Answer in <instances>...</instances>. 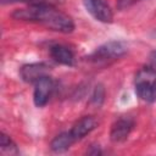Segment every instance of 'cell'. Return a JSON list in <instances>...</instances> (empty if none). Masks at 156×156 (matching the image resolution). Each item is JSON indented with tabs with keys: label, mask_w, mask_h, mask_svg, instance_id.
Returning a JSON list of instances; mask_svg holds the SVG:
<instances>
[{
	"label": "cell",
	"mask_w": 156,
	"mask_h": 156,
	"mask_svg": "<svg viewBox=\"0 0 156 156\" xmlns=\"http://www.w3.org/2000/svg\"><path fill=\"white\" fill-rule=\"evenodd\" d=\"M54 90H55V82L49 76L43 77L38 82H35L34 91H33V101H34L35 106L37 107L45 106L49 102Z\"/></svg>",
	"instance_id": "4"
},
{
	"label": "cell",
	"mask_w": 156,
	"mask_h": 156,
	"mask_svg": "<svg viewBox=\"0 0 156 156\" xmlns=\"http://www.w3.org/2000/svg\"><path fill=\"white\" fill-rule=\"evenodd\" d=\"M12 17L18 21L39 23L50 30L65 34L72 33L74 29V22L71 16L52 5H29L28 7L16 10Z\"/></svg>",
	"instance_id": "1"
},
{
	"label": "cell",
	"mask_w": 156,
	"mask_h": 156,
	"mask_svg": "<svg viewBox=\"0 0 156 156\" xmlns=\"http://www.w3.org/2000/svg\"><path fill=\"white\" fill-rule=\"evenodd\" d=\"M105 100V88L102 84L95 85L91 96H90V104H93L95 107H100Z\"/></svg>",
	"instance_id": "12"
},
{
	"label": "cell",
	"mask_w": 156,
	"mask_h": 156,
	"mask_svg": "<svg viewBox=\"0 0 156 156\" xmlns=\"http://www.w3.org/2000/svg\"><path fill=\"white\" fill-rule=\"evenodd\" d=\"M51 57L60 65L63 66H73L74 65V54L73 51L62 44H55L50 48Z\"/></svg>",
	"instance_id": "9"
},
{
	"label": "cell",
	"mask_w": 156,
	"mask_h": 156,
	"mask_svg": "<svg viewBox=\"0 0 156 156\" xmlns=\"http://www.w3.org/2000/svg\"><path fill=\"white\" fill-rule=\"evenodd\" d=\"M101 152H102V151L100 150L99 145H91L90 149L87 151V154H89V155H100Z\"/></svg>",
	"instance_id": "15"
},
{
	"label": "cell",
	"mask_w": 156,
	"mask_h": 156,
	"mask_svg": "<svg viewBox=\"0 0 156 156\" xmlns=\"http://www.w3.org/2000/svg\"><path fill=\"white\" fill-rule=\"evenodd\" d=\"M0 152L2 155H18L20 150L17 149V145L15 141L5 133H1L0 135Z\"/></svg>",
	"instance_id": "11"
},
{
	"label": "cell",
	"mask_w": 156,
	"mask_h": 156,
	"mask_svg": "<svg viewBox=\"0 0 156 156\" xmlns=\"http://www.w3.org/2000/svg\"><path fill=\"white\" fill-rule=\"evenodd\" d=\"M87 11L99 22L110 23L113 20L112 10L107 0H83Z\"/></svg>",
	"instance_id": "5"
},
{
	"label": "cell",
	"mask_w": 156,
	"mask_h": 156,
	"mask_svg": "<svg viewBox=\"0 0 156 156\" xmlns=\"http://www.w3.org/2000/svg\"><path fill=\"white\" fill-rule=\"evenodd\" d=\"M96 124H98V122L93 116H84L73 124L69 133L73 136L74 141H77V140L83 139L90 132H93L96 128Z\"/></svg>",
	"instance_id": "8"
},
{
	"label": "cell",
	"mask_w": 156,
	"mask_h": 156,
	"mask_svg": "<svg viewBox=\"0 0 156 156\" xmlns=\"http://www.w3.org/2000/svg\"><path fill=\"white\" fill-rule=\"evenodd\" d=\"M50 66L44 62H35V63H27L23 65L20 69V76L23 82L26 83H35L43 77L49 76Z\"/></svg>",
	"instance_id": "6"
},
{
	"label": "cell",
	"mask_w": 156,
	"mask_h": 156,
	"mask_svg": "<svg viewBox=\"0 0 156 156\" xmlns=\"http://www.w3.org/2000/svg\"><path fill=\"white\" fill-rule=\"evenodd\" d=\"M27 2L29 5H52L55 6L56 4L61 2L62 0H1L2 4H9V2Z\"/></svg>",
	"instance_id": "13"
},
{
	"label": "cell",
	"mask_w": 156,
	"mask_h": 156,
	"mask_svg": "<svg viewBox=\"0 0 156 156\" xmlns=\"http://www.w3.org/2000/svg\"><path fill=\"white\" fill-rule=\"evenodd\" d=\"M134 88L138 98L143 101H156V68L150 66L140 68L135 74Z\"/></svg>",
	"instance_id": "2"
},
{
	"label": "cell",
	"mask_w": 156,
	"mask_h": 156,
	"mask_svg": "<svg viewBox=\"0 0 156 156\" xmlns=\"http://www.w3.org/2000/svg\"><path fill=\"white\" fill-rule=\"evenodd\" d=\"M151 61H152V63H154V66H152V67H155V68H156V51H154V52L151 54Z\"/></svg>",
	"instance_id": "16"
},
{
	"label": "cell",
	"mask_w": 156,
	"mask_h": 156,
	"mask_svg": "<svg viewBox=\"0 0 156 156\" xmlns=\"http://www.w3.org/2000/svg\"><path fill=\"white\" fill-rule=\"evenodd\" d=\"M134 127V119L129 116H122L116 119L110 130V139L113 143H122L127 140Z\"/></svg>",
	"instance_id": "7"
},
{
	"label": "cell",
	"mask_w": 156,
	"mask_h": 156,
	"mask_svg": "<svg viewBox=\"0 0 156 156\" xmlns=\"http://www.w3.org/2000/svg\"><path fill=\"white\" fill-rule=\"evenodd\" d=\"M73 143H74V139L71 135V133L69 132H62L51 140L50 149L55 154H62V152L67 151Z\"/></svg>",
	"instance_id": "10"
},
{
	"label": "cell",
	"mask_w": 156,
	"mask_h": 156,
	"mask_svg": "<svg viewBox=\"0 0 156 156\" xmlns=\"http://www.w3.org/2000/svg\"><path fill=\"white\" fill-rule=\"evenodd\" d=\"M139 0H118V9L119 10H124L128 9L129 6H132L133 4H135Z\"/></svg>",
	"instance_id": "14"
},
{
	"label": "cell",
	"mask_w": 156,
	"mask_h": 156,
	"mask_svg": "<svg viewBox=\"0 0 156 156\" xmlns=\"http://www.w3.org/2000/svg\"><path fill=\"white\" fill-rule=\"evenodd\" d=\"M127 50L128 46L126 43L119 40H111L96 48V50L90 55V60L95 63L105 65L122 57L127 52Z\"/></svg>",
	"instance_id": "3"
}]
</instances>
